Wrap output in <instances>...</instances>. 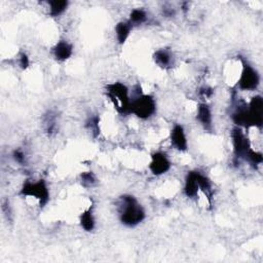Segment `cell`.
Masks as SVG:
<instances>
[{
	"label": "cell",
	"mask_w": 263,
	"mask_h": 263,
	"mask_svg": "<svg viewBox=\"0 0 263 263\" xmlns=\"http://www.w3.org/2000/svg\"><path fill=\"white\" fill-rule=\"evenodd\" d=\"M119 207V217L122 224L134 227L145 219V212L138 200L132 196H122Z\"/></svg>",
	"instance_id": "cell-1"
},
{
	"label": "cell",
	"mask_w": 263,
	"mask_h": 263,
	"mask_svg": "<svg viewBox=\"0 0 263 263\" xmlns=\"http://www.w3.org/2000/svg\"><path fill=\"white\" fill-rule=\"evenodd\" d=\"M107 96L113 106L121 115H128L132 107V100L129 95L128 87L121 82H115L107 85Z\"/></svg>",
	"instance_id": "cell-2"
},
{
	"label": "cell",
	"mask_w": 263,
	"mask_h": 263,
	"mask_svg": "<svg viewBox=\"0 0 263 263\" xmlns=\"http://www.w3.org/2000/svg\"><path fill=\"white\" fill-rule=\"evenodd\" d=\"M20 195L23 197H33L39 200V206L41 208L45 207L49 200V191L45 180H39L37 182H26Z\"/></svg>",
	"instance_id": "cell-3"
},
{
	"label": "cell",
	"mask_w": 263,
	"mask_h": 263,
	"mask_svg": "<svg viewBox=\"0 0 263 263\" xmlns=\"http://www.w3.org/2000/svg\"><path fill=\"white\" fill-rule=\"evenodd\" d=\"M131 111L141 119L151 117L156 111L155 100L149 95H140L136 99L132 100Z\"/></svg>",
	"instance_id": "cell-4"
},
{
	"label": "cell",
	"mask_w": 263,
	"mask_h": 263,
	"mask_svg": "<svg viewBox=\"0 0 263 263\" xmlns=\"http://www.w3.org/2000/svg\"><path fill=\"white\" fill-rule=\"evenodd\" d=\"M232 144H233V152L236 160L246 159L249 150L251 149L250 142L248 138L245 136L243 131L240 127L234 128L231 132Z\"/></svg>",
	"instance_id": "cell-5"
},
{
	"label": "cell",
	"mask_w": 263,
	"mask_h": 263,
	"mask_svg": "<svg viewBox=\"0 0 263 263\" xmlns=\"http://www.w3.org/2000/svg\"><path fill=\"white\" fill-rule=\"evenodd\" d=\"M260 77L258 72L249 64H244L239 81V87L244 91H253L259 85Z\"/></svg>",
	"instance_id": "cell-6"
},
{
	"label": "cell",
	"mask_w": 263,
	"mask_h": 263,
	"mask_svg": "<svg viewBox=\"0 0 263 263\" xmlns=\"http://www.w3.org/2000/svg\"><path fill=\"white\" fill-rule=\"evenodd\" d=\"M251 127L261 128L263 124V100L260 96L254 97L248 105Z\"/></svg>",
	"instance_id": "cell-7"
},
{
	"label": "cell",
	"mask_w": 263,
	"mask_h": 263,
	"mask_svg": "<svg viewBox=\"0 0 263 263\" xmlns=\"http://www.w3.org/2000/svg\"><path fill=\"white\" fill-rule=\"evenodd\" d=\"M171 168V163L164 153L155 152L151 156V162L149 164V169L155 176H161V175L168 172Z\"/></svg>",
	"instance_id": "cell-8"
},
{
	"label": "cell",
	"mask_w": 263,
	"mask_h": 263,
	"mask_svg": "<svg viewBox=\"0 0 263 263\" xmlns=\"http://www.w3.org/2000/svg\"><path fill=\"white\" fill-rule=\"evenodd\" d=\"M171 142L173 146L178 149L179 151H186L188 148L187 138L185 135V131L180 125H176L171 132Z\"/></svg>",
	"instance_id": "cell-9"
},
{
	"label": "cell",
	"mask_w": 263,
	"mask_h": 263,
	"mask_svg": "<svg viewBox=\"0 0 263 263\" xmlns=\"http://www.w3.org/2000/svg\"><path fill=\"white\" fill-rule=\"evenodd\" d=\"M52 52H54V56L58 61L63 62L72 56L73 47L69 42L63 40L57 43L55 48L52 49Z\"/></svg>",
	"instance_id": "cell-10"
},
{
	"label": "cell",
	"mask_w": 263,
	"mask_h": 263,
	"mask_svg": "<svg viewBox=\"0 0 263 263\" xmlns=\"http://www.w3.org/2000/svg\"><path fill=\"white\" fill-rule=\"evenodd\" d=\"M232 119L236 126L250 128L251 124H250V118H249L248 105L246 104L240 105V106L233 112Z\"/></svg>",
	"instance_id": "cell-11"
},
{
	"label": "cell",
	"mask_w": 263,
	"mask_h": 263,
	"mask_svg": "<svg viewBox=\"0 0 263 263\" xmlns=\"http://www.w3.org/2000/svg\"><path fill=\"white\" fill-rule=\"evenodd\" d=\"M197 119L206 130L212 129V112L206 103H201L197 107Z\"/></svg>",
	"instance_id": "cell-12"
},
{
	"label": "cell",
	"mask_w": 263,
	"mask_h": 263,
	"mask_svg": "<svg viewBox=\"0 0 263 263\" xmlns=\"http://www.w3.org/2000/svg\"><path fill=\"white\" fill-rule=\"evenodd\" d=\"M198 183L197 179V172H188L186 179H185V185H184V192H185L186 197L194 198L198 194Z\"/></svg>",
	"instance_id": "cell-13"
},
{
	"label": "cell",
	"mask_w": 263,
	"mask_h": 263,
	"mask_svg": "<svg viewBox=\"0 0 263 263\" xmlns=\"http://www.w3.org/2000/svg\"><path fill=\"white\" fill-rule=\"evenodd\" d=\"M197 179L199 189L206 195L209 204L212 205L213 189H212L211 182H210V180L206 176H204L203 174H200L199 172H197Z\"/></svg>",
	"instance_id": "cell-14"
},
{
	"label": "cell",
	"mask_w": 263,
	"mask_h": 263,
	"mask_svg": "<svg viewBox=\"0 0 263 263\" xmlns=\"http://www.w3.org/2000/svg\"><path fill=\"white\" fill-rule=\"evenodd\" d=\"M132 30V24L130 22H119L115 27L116 38L119 45H124L130 36Z\"/></svg>",
	"instance_id": "cell-15"
},
{
	"label": "cell",
	"mask_w": 263,
	"mask_h": 263,
	"mask_svg": "<svg viewBox=\"0 0 263 263\" xmlns=\"http://www.w3.org/2000/svg\"><path fill=\"white\" fill-rule=\"evenodd\" d=\"M153 58H154L155 63L163 68L170 66L172 63V56L168 49H163L156 50Z\"/></svg>",
	"instance_id": "cell-16"
},
{
	"label": "cell",
	"mask_w": 263,
	"mask_h": 263,
	"mask_svg": "<svg viewBox=\"0 0 263 263\" xmlns=\"http://www.w3.org/2000/svg\"><path fill=\"white\" fill-rule=\"evenodd\" d=\"M49 15L51 16H58L62 15L68 7V1L65 0H54V1H49Z\"/></svg>",
	"instance_id": "cell-17"
},
{
	"label": "cell",
	"mask_w": 263,
	"mask_h": 263,
	"mask_svg": "<svg viewBox=\"0 0 263 263\" xmlns=\"http://www.w3.org/2000/svg\"><path fill=\"white\" fill-rule=\"evenodd\" d=\"M81 225L85 231H92L95 227V219L92 210H87L81 216Z\"/></svg>",
	"instance_id": "cell-18"
},
{
	"label": "cell",
	"mask_w": 263,
	"mask_h": 263,
	"mask_svg": "<svg viewBox=\"0 0 263 263\" xmlns=\"http://www.w3.org/2000/svg\"><path fill=\"white\" fill-rule=\"evenodd\" d=\"M147 20V15L143 10L136 8L130 14V23L131 24H143Z\"/></svg>",
	"instance_id": "cell-19"
},
{
	"label": "cell",
	"mask_w": 263,
	"mask_h": 263,
	"mask_svg": "<svg viewBox=\"0 0 263 263\" xmlns=\"http://www.w3.org/2000/svg\"><path fill=\"white\" fill-rule=\"evenodd\" d=\"M82 184L84 187H93L97 183V179L92 172H85L82 174Z\"/></svg>",
	"instance_id": "cell-20"
},
{
	"label": "cell",
	"mask_w": 263,
	"mask_h": 263,
	"mask_svg": "<svg viewBox=\"0 0 263 263\" xmlns=\"http://www.w3.org/2000/svg\"><path fill=\"white\" fill-rule=\"evenodd\" d=\"M86 127L89 128V130L94 134V136H97L100 132L99 129V118L97 116L92 117L89 119V121L86 122Z\"/></svg>",
	"instance_id": "cell-21"
},
{
	"label": "cell",
	"mask_w": 263,
	"mask_h": 263,
	"mask_svg": "<svg viewBox=\"0 0 263 263\" xmlns=\"http://www.w3.org/2000/svg\"><path fill=\"white\" fill-rule=\"evenodd\" d=\"M246 159H248L253 164H260L263 161L262 154L259 152H255L254 150H252V149H250L249 150Z\"/></svg>",
	"instance_id": "cell-22"
},
{
	"label": "cell",
	"mask_w": 263,
	"mask_h": 263,
	"mask_svg": "<svg viewBox=\"0 0 263 263\" xmlns=\"http://www.w3.org/2000/svg\"><path fill=\"white\" fill-rule=\"evenodd\" d=\"M14 159L16 163H19L21 164H23L25 163V154L20 149H16V150L14 151Z\"/></svg>",
	"instance_id": "cell-23"
},
{
	"label": "cell",
	"mask_w": 263,
	"mask_h": 263,
	"mask_svg": "<svg viewBox=\"0 0 263 263\" xmlns=\"http://www.w3.org/2000/svg\"><path fill=\"white\" fill-rule=\"evenodd\" d=\"M2 211L5 215V217L8 219H11V216H12V210H11V207H10V201H8L7 199H5L3 203H2Z\"/></svg>",
	"instance_id": "cell-24"
},
{
	"label": "cell",
	"mask_w": 263,
	"mask_h": 263,
	"mask_svg": "<svg viewBox=\"0 0 263 263\" xmlns=\"http://www.w3.org/2000/svg\"><path fill=\"white\" fill-rule=\"evenodd\" d=\"M20 66L22 67V69H27L29 66V58L28 56L22 52L20 56Z\"/></svg>",
	"instance_id": "cell-25"
},
{
	"label": "cell",
	"mask_w": 263,
	"mask_h": 263,
	"mask_svg": "<svg viewBox=\"0 0 263 263\" xmlns=\"http://www.w3.org/2000/svg\"><path fill=\"white\" fill-rule=\"evenodd\" d=\"M199 94L205 98H210L213 95V89H211V87H209V86H204L199 90Z\"/></svg>",
	"instance_id": "cell-26"
}]
</instances>
